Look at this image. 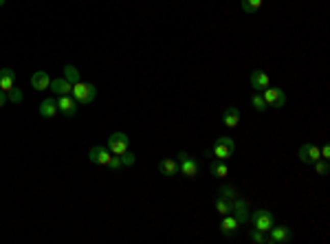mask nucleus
Masks as SVG:
<instances>
[{
  "label": "nucleus",
  "mask_w": 330,
  "mask_h": 244,
  "mask_svg": "<svg viewBox=\"0 0 330 244\" xmlns=\"http://www.w3.org/2000/svg\"><path fill=\"white\" fill-rule=\"evenodd\" d=\"M236 152V143L231 137H220L218 141H216L212 148H209L205 152L207 158H220V161H227V158H231V154Z\"/></svg>",
  "instance_id": "1"
},
{
  "label": "nucleus",
  "mask_w": 330,
  "mask_h": 244,
  "mask_svg": "<svg viewBox=\"0 0 330 244\" xmlns=\"http://www.w3.org/2000/svg\"><path fill=\"white\" fill-rule=\"evenodd\" d=\"M73 99L80 103V106H88V103L95 101L97 97V88L93 86V84H84V82H77L73 84Z\"/></svg>",
  "instance_id": "2"
},
{
  "label": "nucleus",
  "mask_w": 330,
  "mask_h": 244,
  "mask_svg": "<svg viewBox=\"0 0 330 244\" xmlns=\"http://www.w3.org/2000/svg\"><path fill=\"white\" fill-rule=\"evenodd\" d=\"M176 163H179V170H181V174H183L185 178L192 180V178L198 176V163H196L194 158L187 154V152H179Z\"/></svg>",
  "instance_id": "3"
},
{
  "label": "nucleus",
  "mask_w": 330,
  "mask_h": 244,
  "mask_svg": "<svg viewBox=\"0 0 330 244\" xmlns=\"http://www.w3.org/2000/svg\"><path fill=\"white\" fill-rule=\"evenodd\" d=\"M128 137L123 134V132H112V134L108 137V141H106V148L110 150V154H117V156H121L123 152H128Z\"/></svg>",
  "instance_id": "4"
},
{
  "label": "nucleus",
  "mask_w": 330,
  "mask_h": 244,
  "mask_svg": "<svg viewBox=\"0 0 330 244\" xmlns=\"http://www.w3.org/2000/svg\"><path fill=\"white\" fill-rule=\"evenodd\" d=\"M249 220L253 222V227L260 229L262 233H266L273 225H275V220H273V213L266 211V209H258V211H253V213L249 215Z\"/></svg>",
  "instance_id": "5"
},
{
  "label": "nucleus",
  "mask_w": 330,
  "mask_h": 244,
  "mask_svg": "<svg viewBox=\"0 0 330 244\" xmlns=\"http://www.w3.org/2000/svg\"><path fill=\"white\" fill-rule=\"evenodd\" d=\"M262 97H264V101H266V106L269 108H284V103H286V95H284L282 88L266 86L262 90Z\"/></svg>",
  "instance_id": "6"
},
{
  "label": "nucleus",
  "mask_w": 330,
  "mask_h": 244,
  "mask_svg": "<svg viewBox=\"0 0 330 244\" xmlns=\"http://www.w3.org/2000/svg\"><path fill=\"white\" fill-rule=\"evenodd\" d=\"M266 233H269V235H266V242H269V244H282V242H289L293 238V229L284 227V225H280V227L273 225Z\"/></svg>",
  "instance_id": "7"
},
{
  "label": "nucleus",
  "mask_w": 330,
  "mask_h": 244,
  "mask_svg": "<svg viewBox=\"0 0 330 244\" xmlns=\"http://www.w3.org/2000/svg\"><path fill=\"white\" fill-rule=\"evenodd\" d=\"M58 113H62L64 117H75L77 115V103L75 99H73V95H62V97H58Z\"/></svg>",
  "instance_id": "8"
},
{
  "label": "nucleus",
  "mask_w": 330,
  "mask_h": 244,
  "mask_svg": "<svg viewBox=\"0 0 330 244\" xmlns=\"http://www.w3.org/2000/svg\"><path fill=\"white\" fill-rule=\"evenodd\" d=\"M88 158H90V163H95V165H108L112 154L106 145H93L88 152Z\"/></svg>",
  "instance_id": "9"
},
{
  "label": "nucleus",
  "mask_w": 330,
  "mask_h": 244,
  "mask_svg": "<svg viewBox=\"0 0 330 244\" xmlns=\"http://www.w3.org/2000/svg\"><path fill=\"white\" fill-rule=\"evenodd\" d=\"M231 203H234V209H231V213H234V218L240 222V225H247L249 222V205H247V200H242V198H234L231 200Z\"/></svg>",
  "instance_id": "10"
},
{
  "label": "nucleus",
  "mask_w": 330,
  "mask_h": 244,
  "mask_svg": "<svg viewBox=\"0 0 330 244\" xmlns=\"http://www.w3.org/2000/svg\"><path fill=\"white\" fill-rule=\"evenodd\" d=\"M321 154H319V148L315 143H304L299 148V161L301 163H308V165H313L315 161H319Z\"/></svg>",
  "instance_id": "11"
},
{
  "label": "nucleus",
  "mask_w": 330,
  "mask_h": 244,
  "mask_svg": "<svg viewBox=\"0 0 330 244\" xmlns=\"http://www.w3.org/2000/svg\"><path fill=\"white\" fill-rule=\"evenodd\" d=\"M249 84H251V88H253L256 93H262V90L271 84V79H269V75H266L264 71H253L251 73V77H249Z\"/></svg>",
  "instance_id": "12"
},
{
  "label": "nucleus",
  "mask_w": 330,
  "mask_h": 244,
  "mask_svg": "<svg viewBox=\"0 0 330 244\" xmlns=\"http://www.w3.org/2000/svg\"><path fill=\"white\" fill-rule=\"evenodd\" d=\"M240 227H242V225L234 218V213H227V215L222 218V222H220V231H222V235H227V238H229V235H236Z\"/></svg>",
  "instance_id": "13"
},
{
  "label": "nucleus",
  "mask_w": 330,
  "mask_h": 244,
  "mask_svg": "<svg viewBox=\"0 0 330 244\" xmlns=\"http://www.w3.org/2000/svg\"><path fill=\"white\" fill-rule=\"evenodd\" d=\"M222 123L227 128H238V123H240V110L236 106H227L222 110Z\"/></svg>",
  "instance_id": "14"
},
{
  "label": "nucleus",
  "mask_w": 330,
  "mask_h": 244,
  "mask_svg": "<svg viewBox=\"0 0 330 244\" xmlns=\"http://www.w3.org/2000/svg\"><path fill=\"white\" fill-rule=\"evenodd\" d=\"M31 86L36 90H48V86H51V77H48L46 71H36L31 75Z\"/></svg>",
  "instance_id": "15"
},
{
  "label": "nucleus",
  "mask_w": 330,
  "mask_h": 244,
  "mask_svg": "<svg viewBox=\"0 0 330 244\" xmlns=\"http://www.w3.org/2000/svg\"><path fill=\"white\" fill-rule=\"evenodd\" d=\"M13 86H16V73L11 68H0V90L9 93Z\"/></svg>",
  "instance_id": "16"
},
{
  "label": "nucleus",
  "mask_w": 330,
  "mask_h": 244,
  "mask_svg": "<svg viewBox=\"0 0 330 244\" xmlns=\"http://www.w3.org/2000/svg\"><path fill=\"white\" fill-rule=\"evenodd\" d=\"M48 88H51L58 97H62V95H71V93H73V84L66 82L64 77H62V79H51V86H48Z\"/></svg>",
  "instance_id": "17"
},
{
  "label": "nucleus",
  "mask_w": 330,
  "mask_h": 244,
  "mask_svg": "<svg viewBox=\"0 0 330 244\" xmlns=\"http://www.w3.org/2000/svg\"><path fill=\"white\" fill-rule=\"evenodd\" d=\"M159 172L163 174V176H176V174H181L179 170V163L176 161H172V158H161V163H159Z\"/></svg>",
  "instance_id": "18"
},
{
  "label": "nucleus",
  "mask_w": 330,
  "mask_h": 244,
  "mask_svg": "<svg viewBox=\"0 0 330 244\" xmlns=\"http://www.w3.org/2000/svg\"><path fill=\"white\" fill-rule=\"evenodd\" d=\"M209 172H212V176H216V178H224V176H229V165L220 161V158H212Z\"/></svg>",
  "instance_id": "19"
},
{
  "label": "nucleus",
  "mask_w": 330,
  "mask_h": 244,
  "mask_svg": "<svg viewBox=\"0 0 330 244\" xmlns=\"http://www.w3.org/2000/svg\"><path fill=\"white\" fill-rule=\"evenodd\" d=\"M55 115H58V101L55 99H44L40 103V117H44V119H53Z\"/></svg>",
  "instance_id": "20"
},
{
  "label": "nucleus",
  "mask_w": 330,
  "mask_h": 244,
  "mask_svg": "<svg viewBox=\"0 0 330 244\" xmlns=\"http://www.w3.org/2000/svg\"><path fill=\"white\" fill-rule=\"evenodd\" d=\"M214 207H216V211H218L220 215H227V213H231V209H234V203H231L229 198H224L222 194H218L216 200H214Z\"/></svg>",
  "instance_id": "21"
},
{
  "label": "nucleus",
  "mask_w": 330,
  "mask_h": 244,
  "mask_svg": "<svg viewBox=\"0 0 330 244\" xmlns=\"http://www.w3.org/2000/svg\"><path fill=\"white\" fill-rule=\"evenodd\" d=\"M262 3H264V0H242L240 5H242V11H244V13H251V16H253V13L260 11Z\"/></svg>",
  "instance_id": "22"
},
{
  "label": "nucleus",
  "mask_w": 330,
  "mask_h": 244,
  "mask_svg": "<svg viewBox=\"0 0 330 244\" xmlns=\"http://www.w3.org/2000/svg\"><path fill=\"white\" fill-rule=\"evenodd\" d=\"M64 79H66V82H71V84L82 82L80 71H77V68H75L73 64H66V66H64Z\"/></svg>",
  "instance_id": "23"
},
{
  "label": "nucleus",
  "mask_w": 330,
  "mask_h": 244,
  "mask_svg": "<svg viewBox=\"0 0 330 244\" xmlns=\"http://www.w3.org/2000/svg\"><path fill=\"white\" fill-rule=\"evenodd\" d=\"M251 106H253L258 113H264V110L269 108L266 106V101H264V97H262V93H256L253 97H251Z\"/></svg>",
  "instance_id": "24"
},
{
  "label": "nucleus",
  "mask_w": 330,
  "mask_h": 244,
  "mask_svg": "<svg viewBox=\"0 0 330 244\" xmlns=\"http://www.w3.org/2000/svg\"><path fill=\"white\" fill-rule=\"evenodd\" d=\"M249 238H251V242H256V244H264L266 242V233H262L260 229H249Z\"/></svg>",
  "instance_id": "25"
},
{
  "label": "nucleus",
  "mask_w": 330,
  "mask_h": 244,
  "mask_svg": "<svg viewBox=\"0 0 330 244\" xmlns=\"http://www.w3.org/2000/svg\"><path fill=\"white\" fill-rule=\"evenodd\" d=\"M7 99H9L11 103H20V101L24 99V95H22V90H20V88L13 86V88L9 90V97H7Z\"/></svg>",
  "instance_id": "26"
},
{
  "label": "nucleus",
  "mask_w": 330,
  "mask_h": 244,
  "mask_svg": "<svg viewBox=\"0 0 330 244\" xmlns=\"http://www.w3.org/2000/svg\"><path fill=\"white\" fill-rule=\"evenodd\" d=\"M313 165H315V172H317L319 176H326L328 174V161L326 158H319V161H315Z\"/></svg>",
  "instance_id": "27"
},
{
  "label": "nucleus",
  "mask_w": 330,
  "mask_h": 244,
  "mask_svg": "<svg viewBox=\"0 0 330 244\" xmlns=\"http://www.w3.org/2000/svg\"><path fill=\"white\" fill-rule=\"evenodd\" d=\"M220 194H222L224 198H229V200H234V198L238 196V194H236V187H234V185H222V187H220Z\"/></svg>",
  "instance_id": "28"
},
{
  "label": "nucleus",
  "mask_w": 330,
  "mask_h": 244,
  "mask_svg": "<svg viewBox=\"0 0 330 244\" xmlns=\"http://www.w3.org/2000/svg\"><path fill=\"white\" fill-rule=\"evenodd\" d=\"M135 161H137V156L132 154V152H123V154H121V165L130 167V165H135Z\"/></svg>",
  "instance_id": "29"
},
{
  "label": "nucleus",
  "mask_w": 330,
  "mask_h": 244,
  "mask_svg": "<svg viewBox=\"0 0 330 244\" xmlns=\"http://www.w3.org/2000/svg\"><path fill=\"white\" fill-rule=\"evenodd\" d=\"M106 167H110V170H119V167H123V165H121V156L112 154V158L108 161V165H106Z\"/></svg>",
  "instance_id": "30"
},
{
  "label": "nucleus",
  "mask_w": 330,
  "mask_h": 244,
  "mask_svg": "<svg viewBox=\"0 0 330 244\" xmlns=\"http://www.w3.org/2000/svg\"><path fill=\"white\" fill-rule=\"evenodd\" d=\"M319 154H321V158H326V161H328V158H330V148H328V145L319 148Z\"/></svg>",
  "instance_id": "31"
},
{
  "label": "nucleus",
  "mask_w": 330,
  "mask_h": 244,
  "mask_svg": "<svg viewBox=\"0 0 330 244\" xmlns=\"http://www.w3.org/2000/svg\"><path fill=\"white\" fill-rule=\"evenodd\" d=\"M5 103H7V93H5V90H0V108H3Z\"/></svg>",
  "instance_id": "32"
},
{
  "label": "nucleus",
  "mask_w": 330,
  "mask_h": 244,
  "mask_svg": "<svg viewBox=\"0 0 330 244\" xmlns=\"http://www.w3.org/2000/svg\"><path fill=\"white\" fill-rule=\"evenodd\" d=\"M5 3H7V0H0V7H3V5H5Z\"/></svg>",
  "instance_id": "33"
}]
</instances>
